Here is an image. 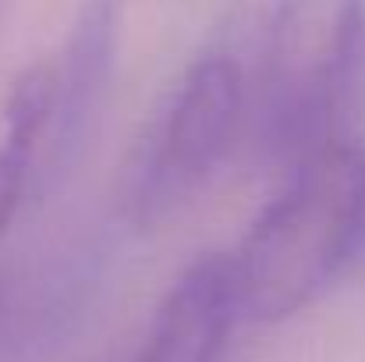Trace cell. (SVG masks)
<instances>
[{"label": "cell", "mask_w": 365, "mask_h": 362, "mask_svg": "<svg viewBox=\"0 0 365 362\" xmlns=\"http://www.w3.org/2000/svg\"><path fill=\"white\" fill-rule=\"evenodd\" d=\"M238 320L245 316L231 252H206L160 298L135 362H220Z\"/></svg>", "instance_id": "5"}, {"label": "cell", "mask_w": 365, "mask_h": 362, "mask_svg": "<svg viewBox=\"0 0 365 362\" xmlns=\"http://www.w3.org/2000/svg\"><path fill=\"white\" fill-rule=\"evenodd\" d=\"M365 252V146L337 139L287 171L231 252L248 323H284Z\"/></svg>", "instance_id": "1"}, {"label": "cell", "mask_w": 365, "mask_h": 362, "mask_svg": "<svg viewBox=\"0 0 365 362\" xmlns=\"http://www.w3.org/2000/svg\"><path fill=\"white\" fill-rule=\"evenodd\" d=\"M53 104L57 61L29 64L7 93L0 139V235L14 224V217L36 188V167L53 124Z\"/></svg>", "instance_id": "6"}, {"label": "cell", "mask_w": 365, "mask_h": 362, "mask_svg": "<svg viewBox=\"0 0 365 362\" xmlns=\"http://www.w3.org/2000/svg\"><path fill=\"white\" fill-rule=\"evenodd\" d=\"M365 61V0H277L266 21L255 128L262 153L298 167L337 142Z\"/></svg>", "instance_id": "2"}, {"label": "cell", "mask_w": 365, "mask_h": 362, "mask_svg": "<svg viewBox=\"0 0 365 362\" xmlns=\"http://www.w3.org/2000/svg\"><path fill=\"white\" fill-rule=\"evenodd\" d=\"M245 71L231 54L213 50L185 68L121 164L118 206L131 228L163 224L213 178L245 118Z\"/></svg>", "instance_id": "3"}, {"label": "cell", "mask_w": 365, "mask_h": 362, "mask_svg": "<svg viewBox=\"0 0 365 362\" xmlns=\"http://www.w3.org/2000/svg\"><path fill=\"white\" fill-rule=\"evenodd\" d=\"M118 54V4L114 0H86L82 14L71 25L64 57L57 61V104L53 124L36 167L32 196H46V188L78 160L96 111L103 107Z\"/></svg>", "instance_id": "4"}]
</instances>
